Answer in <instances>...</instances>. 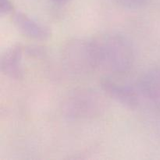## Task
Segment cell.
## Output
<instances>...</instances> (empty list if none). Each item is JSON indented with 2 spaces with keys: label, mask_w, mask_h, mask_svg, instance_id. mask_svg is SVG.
Returning a JSON list of instances; mask_svg holds the SVG:
<instances>
[{
  "label": "cell",
  "mask_w": 160,
  "mask_h": 160,
  "mask_svg": "<svg viewBox=\"0 0 160 160\" xmlns=\"http://www.w3.org/2000/svg\"><path fill=\"white\" fill-rule=\"evenodd\" d=\"M139 93L150 99L160 98V67L142 75L138 82Z\"/></svg>",
  "instance_id": "7"
},
{
  "label": "cell",
  "mask_w": 160,
  "mask_h": 160,
  "mask_svg": "<svg viewBox=\"0 0 160 160\" xmlns=\"http://www.w3.org/2000/svg\"><path fill=\"white\" fill-rule=\"evenodd\" d=\"M71 0H52V2H54L55 3H57V4H66V3L69 2Z\"/></svg>",
  "instance_id": "10"
},
{
  "label": "cell",
  "mask_w": 160,
  "mask_h": 160,
  "mask_svg": "<svg viewBox=\"0 0 160 160\" xmlns=\"http://www.w3.org/2000/svg\"><path fill=\"white\" fill-rule=\"evenodd\" d=\"M13 6L10 0H0V12L1 15L9 14L12 11Z\"/></svg>",
  "instance_id": "9"
},
{
  "label": "cell",
  "mask_w": 160,
  "mask_h": 160,
  "mask_svg": "<svg viewBox=\"0 0 160 160\" xmlns=\"http://www.w3.org/2000/svg\"><path fill=\"white\" fill-rule=\"evenodd\" d=\"M23 49L20 45H12L2 56L0 59V70L3 74L14 79H19L23 76Z\"/></svg>",
  "instance_id": "6"
},
{
  "label": "cell",
  "mask_w": 160,
  "mask_h": 160,
  "mask_svg": "<svg viewBox=\"0 0 160 160\" xmlns=\"http://www.w3.org/2000/svg\"><path fill=\"white\" fill-rule=\"evenodd\" d=\"M102 104L101 96L95 92L81 90L73 92L67 98L64 111L70 118H88L98 114Z\"/></svg>",
  "instance_id": "2"
},
{
  "label": "cell",
  "mask_w": 160,
  "mask_h": 160,
  "mask_svg": "<svg viewBox=\"0 0 160 160\" xmlns=\"http://www.w3.org/2000/svg\"><path fill=\"white\" fill-rule=\"evenodd\" d=\"M12 22L17 31L29 38L45 41L51 36V31L48 27L36 21L24 12H14Z\"/></svg>",
  "instance_id": "4"
},
{
  "label": "cell",
  "mask_w": 160,
  "mask_h": 160,
  "mask_svg": "<svg viewBox=\"0 0 160 160\" xmlns=\"http://www.w3.org/2000/svg\"><path fill=\"white\" fill-rule=\"evenodd\" d=\"M117 4L127 9H138L143 6L147 0H113Z\"/></svg>",
  "instance_id": "8"
},
{
  "label": "cell",
  "mask_w": 160,
  "mask_h": 160,
  "mask_svg": "<svg viewBox=\"0 0 160 160\" xmlns=\"http://www.w3.org/2000/svg\"><path fill=\"white\" fill-rule=\"evenodd\" d=\"M90 39L94 70L120 74L132 67L134 52L124 37L117 34H104Z\"/></svg>",
  "instance_id": "1"
},
{
  "label": "cell",
  "mask_w": 160,
  "mask_h": 160,
  "mask_svg": "<svg viewBox=\"0 0 160 160\" xmlns=\"http://www.w3.org/2000/svg\"><path fill=\"white\" fill-rule=\"evenodd\" d=\"M102 90L117 102L130 109H135L139 104V95L137 91L130 86L106 81L101 84Z\"/></svg>",
  "instance_id": "5"
},
{
  "label": "cell",
  "mask_w": 160,
  "mask_h": 160,
  "mask_svg": "<svg viewBox=\"0 0 160 160\" xmlns=\"http://www.w3.org/2000/svg\"><path fill=\"white\" fill-rule=\"evenodd\" d=\"M66 65L78 73L94 70L90 38H73L67 43L62 50Z\"/></svg>",
  "instance_id": "3"
}]
</instances>
